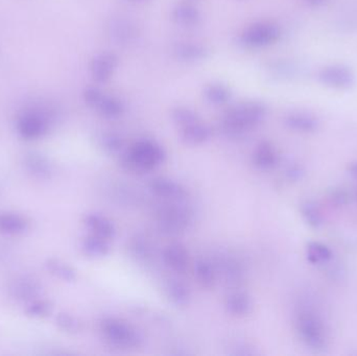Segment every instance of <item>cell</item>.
<instances>
[{
	"mask_svg": "<svg viewBox=\"0 0 357 356\" xmlns=\"http://www.w3.org/2000/svg\"><path fill=\"white\" fill-rule=\"evenodd\" d=\"M121 156V165L123 169L133 173L145 174L163 165L166 151L156 141L143 139L134 143Z\"/></svg>",
	"mask_w": 357,
	"mask_h": 356,
	"instance_id": "cell-1",
	"label": "cell"
},
{
	"mask_svg": "<svg viewBox=\"0 0 357 356\" xmlns=\"http://www.w3.org/2000/svg\"><path fill=\"white\" fill-rule=\"evenodd\" d=\"M265 115L267 109L261 103H243L227 111L223 127L228 134L239 136L258 127L265 121Z\"/></svg>",
	"mask_w": 357,
	"mask_h": 356,
	"instance_id": "cell-2",
	"label": "cell"
},
{
	"mask_svg": "<svg viewBox=\"0 0 357 356\" xmlns=\"http://www.w3.org/2000/svg\"><path fill=\"white\" fill-rule=\"evenodd\" d=\"M296 329L301 341L310 349L320 351L327 347L325 324L312 309L303 308L296 317Z\"/></svg>",
	"mask_w": 357,
	"mask_h": 356,
	"instance_id": "cell-3",
	"label": "cell"
},
{
	"mask_svg": "<svg viewBox=\"0 0 357 356\" xmlns=\"http://www.w3.org/2000/svg\"><path fill=\"white\" fill-rule=\"evenodd\" d=\"M101 331L111 345L121 349H135L143 342L141 333L135 327L115 317L103 320L101 322Z\"/></svg>",
	"mask_w": 357,
	"mask_h": 356,
	"instance_id": "cell-4",
	"label": "cell"
},
{
	"mask_svg": "<svg viewBox=\"0 0 357 356\" xmlns=\"http://www.w3.org/2000/svg\"><path fill=\"white\" fill-rule=\"evenodd\" d=\"M157 220L162 232L168 235H176L183 233L190 228L192 222V214L183 206L168 204L160 208Z\"/></svg>",
	"mask_w": 357,
	"mask_h": 356,
	"instance_id": "cell-5",
	"label": "cell"
},
{
	"mask_svg": "<svg viewBox=\"0 0 357 356\" xmlns=\"http://www.w3.org/2000/svg\"><path fill=\"white\" fill-rule=\"evenodd\" d=\"M50 118L43 111L32 109L26 110L18 116L16 129L18 134L26 140H36L48 134Z\"/></svg>",
	"mask_w": 357,
	"mask_h": 356,
	"instance_id": "cell-6",
	"label": "cell"
},
{
	"mask_svg": "<svg viewBox=\"0 0 357 356\" xmlns=\"http://www.w3.org/2000/svg\"><path fill=\"white\" fill-rule=\"evenodd\" d=\"M279 37L280 30L276 24L258 22L245 28L241 40L249 48H265L275 43Z\"/></svg>",
	"mask_w": 357,
	"mask_h": 356,
	"instance_id": "cell-7",
	"label": "cell"
},
{
	"mask_svg": "<svg viewBox=\"0 0 357 356\" xmlns=\"http://www.w3.org/2000/svg\"><path fill=\"white\" fill-rule=\"evenodd\" d=\"M84 100L91 108L96 110L105 118H116L121 116L123 106L119 100L107 96L96 88H88L84 92Z\"/></svg>",
	"mask_w": 357,
	"mask_h": 356,
	"instance_id": "cell-8",
	"label": "cell"
},
{
	"mask_svg": "<svg viewBox=\"0 0 357 356\" xmlns=\"http://www.w3.org/2000/svg\"><path fill=\"white\" fill-rule=\"evenodd\" d=\"M150 190L157 197L170 201H183L187 197V190L182 184L165 177L151 180Z\"/></svg>",
	"mask_w": 357,
	"mask_h": 356,
	"instance_id": "cell-9",
	"label": "cell"
},
{
	"mask_svg": "<svg viewBox=\"0 0 357 356\" xmlns=\"http://www.w3.org/2000/svg\"><path fill=\"white\" fill-rule=\"evenodd\" d=\"M318 78L324 85L334 89H348L355 83L352 70L342 65H332L323 68Z\"/></svg>",
	"mask_w": 357,
	"mask_h": 356,
	"instance_id": "cell-10",
	"label": "cell"
},
{
	"mask_svg": "<svg viewBox=\"0 0 357 356\" xmlns=\"http://www.w3.org/2000/svg\"><path fill=\"white\" fill-rule=\"evenodd\" d=\"M162 259L170 270L184 274L190 266V253L185 246L178 242L170 244L162 253Z\"/></svg>",
	"mask_w": 357,
	"mask_h": 356,
	"instance_id": "cell-11",
	"label": "cell"
},
{
	"mask_svg": "<svg viewBox=\"0 0 357 356\" xmlns=\"http://www.w3.org/2000/svg\"><path fill=\"white\" fill-rule=\"evenodd\" d=\"M42 291L43 289L41 284L30 277L16 279L10 289L12 297L22 302H32L36 299H39L41 297Z\"/></svg>",
	"mask_w": 357,
	"mask_h": 356,
	"instance_id": "cell-12",
	"label": "cell"
},
{
	"mask_svg": "<svg viewBox=\"0 0 357 356\" xmlns=\"http://www.w3.org/2000/svg\"><path fill=\"white\" fill-rule=\"evenodd\" d=\"M24 167L28 173L38 180H48L54 175V167L48 157L37 153L30 151L24 157Z\"/></svg>",
	"mask_w": 357,
	"mask_h": 356,
	"instance_id": "cell-13",
	"label": "cell"
},
{
	"mask_svg": "<svg viewBox=\"0 0 357 356\" xmlns=\"http://www.w3.org/2000/svg\"><path fill=\"white\" fill-rule=\"evenodd\" d=\"M84 224L91 234L105 238V240H113L116 234L114 222L103 214H87L84 218Z\"/></svg>",
	"mask_w": 357,
	"mask_h": 356,
	"instance_id": "cell-14",
	"label": "cell"
},
{
	"mask_svg": "<svg viewBox=\"0 0 357 356\" xmlns=\"http://www.w3.org/2000/svg\"><path fill=\"white\" fill-rule=\"evenodd\" d=\"M117 61L114 54L105 52V54H97L93 58L90 64V72L93 78L96 82H105L109 80L116 68Z\"/></svg>",
	"mask_w": 357,
	"mask_h": 356,
	"instance_id": "cell-15",
	"label": "cell"
},
{
	"mask_svg": "<svg viewBox=\"0 0 357 356\" xmlns=\"http://www.w3.org/2000/svg\"><path fill=\"white\" fill-rule=\"evenodd\" d=\"M253 163L261 171H269L279 163V154L271 143L261 141L253 153Z\"/></svg>",
	"mask_w": 357,
	"mask_h": 356,
	"instance_id": "cell-16",
	"label": "cell"
},
{
	"mask_svg": "<svg viewBox=\"0 0 357 356\" xmlns=\"http://www.w3.org/2000/svg\"><path fill=\"white\" fill-rule=\"evenodd\" d=\"M226 309L230 315L234 317H247L252 313L253 300L249 294L245 291H232L226 299Z\"/></svg>",
	"mask_w": 357,
	"mask_h": 356,
	"instance_id": "cell-17",
	"label": "cell"
},
{
	"mask_svg": "<svg viewBox=\"0 0 357 356\" xmlns=\"http://www.w3.org/2000/svg\"><path fill=\"white\" fill-rule=\"evenodd\" d=\"M30 228L28 220L12 212H0V233L5 235H21Z\"/></svg>",
	"mask_w": 357,
	"mask_h": 356,
	"instance_id": "cell-18",
	"label": "cell"
},
{
	"mask_svg": "<svg viewBox=\"0 0 357 356\" xmlns=\"http://www.w3.org/2000/svg\"><path fill=\"white\" fill-rule=\"evenodd\" d=\"M210 127L200 121L181 127V137L184 143L190 145H200L207 143L211 138Z\"/></svg>",
	"mask_w": 357,
	"mask_h": 356,
	"instance_id": "cell-19",
	"label": "cell"
},
{
	"mask_svg": "<svg viewBox=\"0 0 357 356\" xmlns=\"http://www.w3.org/2000/svg\"><path fill=\"white\" fill-rule=\"evenodd\" d=\"M81 249L86 256L91 258H103L110 254V240L90 233L82 240Z\"/></svg>",
	"mask_w": 357,
	"mask_h": 356,
	"instance_id": "cell-20",
	"label": "cell"
},
{
	"mask_svg": "<svg viewBox=\"0 0 357 356\" xmlns=\"http://www.w3.org/2000/svg\"><path fill=\"white\" fill-rule=\"evenodd\" d=\"M166 297L176 307H184L190 301V291L187 285L178 279H170L165 283Z\"/></svg>",
	"mask_w": 357,
	"mask_h": 356,
	"instance_id": "cell-21",
	"label": "cell"
},
{
	"mask_svg": "<svg viewBox=\"0 0 357 356\" xmlns=\"http://www.w3.org/2000/svg\"><path fill=\"white\" fill-rule=\"evenodd\" d=\"M216 268L212 262L207 259L200 258L194 262V277L201 286L210 289L214 287L216 282Z\"/></svg>",
	"mask_w": 357,
	"mask_h": 356,
	"instance_id": "cell-22",
	"label": "cell"
},
{
	"mask_svg": "<svg viewBox=\"0 0 357 356\" xmlns=\"http://www.w3.org/2000/svg\"><path fill=\"white\" fill-rule=\"evenodd\" d=\"M305 256L309 264L320 266L329 262L334 254L327 244L320 242H309L306 244Z\"/></svg>",
	"mask_w": 357,
	"mask_h": 356,
	"instance_id": "cell-23",
	"label": "cell"
},
{
	"mask_svg": "<svg viewBox=\"0 0 357 356\" xmlns=\"http://www.w3.org/2000/svg\"><path fill=\"white\" fill-rule=\"evenodd\" d=\"M285 123L289 129L301 133L314 132L318 127V121L307 113H292L285 118Z\"/></svg>",
	"mask_w": 357,
	"mask_h": 356,
	"instance_id": "cell-24",
	"label": "cell"
},
{
	"mask_svg": "<svg viewBox=\"0 0 357 356\" xmlns=\"http://www.w3.org/2000/svg\"><path fill=\"white\" fill-rule=\"evenodd\" d=\"M45 268L52 276L65 282H74L78 278L76 271L70 264L57 258H50L46 260Z\"/></svg>",
	"mask_w": 357,
	"mask_h": 356,
	"instance_id": "cell-25",
	"label": "cell"
},
{
	"mask_svg": "<svg viewBox=\"0 0 357 356\" xmlns=\"http://www.w3.org/2000/svg\"><path fill=\"white\" fill-rule=\"evenodd\" d=\"M300 213L304 222L314 229H318L324 224V216L322 210L316 202L306 200L300 205Z\"/></svg>",
	"mask_w": 357,
	"mask_h": 356,
	"instance_id": "cell-26",
	"label": "cell"
},
{
	"mask_svg": "<svg viewBox=\"0 0 357 356\" xmlns=\"http://www.w3.org/2000/svg\"><path fill=\"white\" fill-rule=\"evenodd\" d=\"M172 17L176 23L183 26L198 25L201 20L198 10L190 5L176 6L172 12Z\"/></svg>",
	"mask_w": 357,
	"mask_h": 356,
	"instance_id": "cell-27",
	"label": "cell"
},
{
	"mask_svg": "<svg viewBox=\"0 0 357 356\" xmlns=\"http://www.w3.org/2000/svg\"><path fill=\"white\" fill-rule=\"evenodd\" d=\"M52 311L54 305L50 300L39 298L30 302L26 306V313L28 317L32 319H44L52 315Z\"/></svg>",
	"mask_w": 357,
	"mask_h": 356,
	"instance_id": "cell-28",
	"label": "cell"
},
{
	"mask_svg": "<svg viewBox=\"0 0 357 356\" xmlns=\"http://www.w3.org/2000/svg\"><path fill=\"white\" fill-rule=\"evenodd\" d=\"M57 326L69 335H76L82 331V322L68 313H60L56 317Z\"/></svg>",
	"mask_w": 357,
	"mask_h": 356,
	"instance_id": "cell-29",
	"label": "cell"
},
{
	"mask_svg": "<svg viewBox=\"0 0 357 356\" xmlns=\"http://www.w3.org/2000/svg\"><path fill=\"white\" fill-rule=\"evenodd\" d=\"M221 270H222L225 278L230 282H238V280H241V276H243L241 264L235 259L230 258V257L224 259L221 262Z\"/></svg>",
	"mask_w": 357,
	"mask_h": 356,
	"instance_id": "cell-30",
	"label": "cell"
},
{
	"mask_svg": "<svg viewBox=\"0 0 357 356\" xmlns=\"http://www.w3.org/2000/svg\"><path fill=\"white\" fill-rule=\"evenodd\" d=\"M207 100L212 104H225L230 98V92L222 85H211L206 89Z\"/></svg>",
	"mask_w": 357,
	"mask_h": 356,
	"instance_id": "cell-31",
	"label": "cell"
},
{
	"mask_svg": "<svg viewBox=\"0 0 357 356\" xmlns=\"http://www.w3.org/2000/svg\"><path fill=\"white\" fill-rule=\"evenodd\" d=\"M101 145L105 153L110 155H121L123 143L121 137L115 134H105L101 138Z\"/></svg>",
	"mask_w": 357,
	"mask_h": 356,
	"instance_id": "cell-32",
	"label": "cell"
},
{
	"mask_svg": "<svg viewBox=\"0 0 357 356\" xmlns=\"http://www.w3.org/2000/svg\"><path fill=\"white\" fill-rule=\"evenodd\" d=\"M172 119L180 127H185L194 121H200L196 113L186 108H178L172 113Z\"/></svg>",
	"mask_w": 357,
	"mask_h": 356,
	"instance_id": "cell-33",
	"label": "cell"
},
{
	"mask_svg": "<svg viewBox=\"0 0 357 356\" xmlns=\"http://www.w3.org/2000/svg\"><path fill=\"white\" fill-rule=\"evenodd\" d=\"M205 50L201 46L182 45L178 48V54L183 59H188V60H198V59L203 58L205 56Z\"/></svg>",
	"mask_w": 357,
	"mask_h": 356,
	"instance_id": "cell-34",
	"label": "cell"
},
{
	"mask_svg": "<svg viewBox=\"0 0 357 356\" xmlns=\"http://www.w3.org/2000/svg\"><path fill=\"white\" fill-rule=\"evenodd\" d=\"M329 201L332 205L336 206V207H340V206L346 205L349 201V194L346 190L343 188H338V189L332 190V193L329 194Z\"/></svg>",
	"mask_w": 357,
	"mask_h": 356,
	"instance_id": "cell-35",
	"label": "cell"
},
{
	"mask_svg": "<svg viewBox=\"0 0 357 356\" xmlns=\"http://www.w3.org/2000/svg\"><path fill=\"white\" fill-rule=\"evenodd\" d=\"M151 248L152 247L150 246L149 242L141 240L140 238H137V240L133 242V244H132V249H133L135 255L143 259L151 257Z\"/></svg>",
	"mask_w": 357,
	"mask_h": 356,
	"instance_id": "cell-36",
	"label": "cell"
},
{
	"mask_svg": "<svg viewBox=\"0 0 357 356\" xmlns=\"http://www.w3.org/2000/svg\"><path fill=\"white\" fill-rule=\"evenodd\" d=\"M303 169L297 165H291L285 169V176L289 181H298L303 176Z\"/></svg>",
	"mask_w": 357,
	"mask_h": 356,
	"instance_id": "cell-37",
	"label": "cell"
},
{
	"mask_svg": "<svg viewBox=\"0 0 357 356\" xmlns=\"http://www.w3.org/2000/svg\"><path fill=\"white\" fill-rule=\"evenodd\" d=\"M348 171L354 179L357 180V161L353 162V163L349 165Z\"/></svg>",
	"mask_w": 357,
	"mask_h": 356,
	"instance_id": "cell-38",
	"label": "cell"
},
{
	"mask_svg": "<svg viewBox=\"0 0 357 356\" xmlns=\"http://www.w3.org/2000/svg\"><path fill=\"white\" fill-rule=\"evenodd\" d=\"M307 1L310 3V5L316 6V7H318V6L324 3V1H325V0H307Z\"/></svg>",
	"mask_w": 357,
	"mask_h": 356,
	"instance_id": "cell-39",
	"label": "cell"
},
{
	"mask_svg": "<svg viewBox=\"0 0 357 356\" xmlns=\"http://www.w3.org/2000/svg\"><path fill=\"white\" fill-rule=\"evenodd\" d=\"M356 198H357V192H356Z\"/></svg>",
	"mask_w": 357,
	"mask_h": 356,
	"instance_id": "cell-40",
	"label": "cell"
}]
</instances>
